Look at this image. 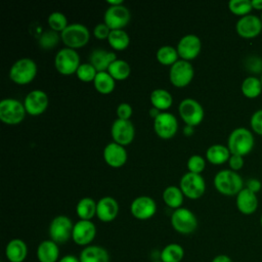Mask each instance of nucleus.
I'll return each instance as SVG.
<instances>
[{
    "instance_id": "nucleus-1",
    "label": "nucleus",
    "mask_w": 262,
    "mask_h": 262,
    "mask_svg": "<svg viewBox=\"0 0 262 262\" xmlns=\"http://www.w3.org/2000/svg\"><path fill=\"white\" fill-rule=\"evenodd\" d=\"M215 188L222 194L234 195L244 188L242 176L231 169H223L214 176Z\"/></svg>"
},
{
    "instance_id": "nucleus-2",
    "label": "nucleus",
    "mask_w": 262,
    "mask_h": 262,
    "mask_svg": "<svg viewBox=\"0 0 262 262\" xmlns=\"http://www.w3.org/2000/svg\"><path fill=\"white\" fill-rule=\"evenodd\" d=\"M254 143L255 141L252 132L245 127L233 129L227 139V147L230 154L241 157L248 155L253 149Z\"/></svg>"
},
{
    "instance_id": "nucleus-3",
    "label": "nucleus",
    "mask_w": 262,
    "mask_h": 262,
    "mask_svg": "<svg viewBox=\"0 0 262 262\" xmlns=\"http://www.w3.org/2000/svg\"><path fill=\"white\" fill-rule=\"evenodd\" d=\"M37 74V64L30 57H21L15 60L10 70L9 78L16 84H28L30 83Z\"/></svg>"
},
{
    "instance_id": "nucleus-4",
    "label": "nucleus",
    "mask_w": 262,
    "mask_h": 262,
    "mask_svg": "<svg viewBox=\"0 0 262 262\" xmlns=\"http://www.w3.org/2000/svg\"><path fill=\"white\" fill-rule=\"evenodd\" d=\"M25 104L15 98H3L0 101V120L5 124L15 125L20 123L26 116Z\"/></svg>"
},
{
    "instance_id": "nucleus-5",
    "label": "nucleus",
    "mask_w": 262,
    "mask_h": 262,
    "mask_svg": "<svg viewBox=\"0 0 262 262\" xmlns=\"http://www.w3.org/2000/svg\"><path fill=\"white\" fill-rule=\"evenodd\" d=\"M90 38L88 28L80 23L69 24L60 33V39L70 48H78L84 46Z\"/></svg>"
},
{
    "instance_id": "nucleus-6",
    "label": "nucleus",
    "mask_w": 262,
    "mask_h": 262,
    "mask_svg": "<svg viewBox=\"0 0 262 262\" xmlns=\"http://www.w3.org/2000/svg\"><path fill=\"white\" fill-rule=\"evenodd\" d=\"M171 225L181 234H190L198 228V219L189 209L180 207L172 213Z\"/></svg>"
},
{
    "instance_id": "nucleus-7",
    "label": "nucleus",
    "mask_w": 262,
    "mask_h": 262,
    "mask_svg": "<svg viewBox=\"0 0 262 262\" xmlns=\"http://www.w3.org/2000/svg\"><path fill=\"white\" fill-rule=\"evenodd\" d=\"M74 224L72 220L66 215L55 216L48 227L50 239L58 244H64L72 238Z\"/></svg>"
},
{
    "instance_id": "nucleus-8",
    "label": "nucleus",
    "mask_w": 262,
    "mask_h": 262,
    "mask_svg": "<svg viewBox=\"0 0 262 262\" xmlns=\"http://www.w3.org/2000/svg\"><path fill=\"white\" fill-rule=\"evenodd\" d=\"M80 64L79 53L74 48H61L55 54L54 66L62 75H71L76 73Z\"/></svg>"
},
{
    "instance_id": "nucleus-9",
    "label": "nucleus",
    "mask_w": 262,
    "mask_h": 262,
    "mask_svg": "<svg viewBox=\"0 0 262 262\" xmlns=\"http://www.w3.org/2000/svg\"><path fill=\"white\" fill-rule=\"evenodd\" d=\"M178 112L185 124L192 127L199 125L205 116L202 104L191 97L183 98L180 101L178 105Z\"/></svg>"
},
{
    "instance_id": "nucleus-10",
    "label": "nucleus",
    "mask_w": 262,
    "mask_h": 262,
    "mask_svg": "<svg viewBox=\"0 0 262 262\" xmlns=\"http://www.w3.org/2000/svg\"><path fill=\"white\" fill-rule=\"evenodd\" d=\"M179 187L184 195L189 199L201 198L206 190V182L201 174L186 172L182 175L179 181Z\"/></svg>"
},
{
    "instance_id": "nucleus-11",
    "label": "nucleus",
    "mask_w": 262,
    "mask_h": 262,
    "mask_svg": "<svg viewBox=\"0 0 262 262\" xmlns=\"http://www.w3.org/2000/svg\"><path fill=\"white\" fill-rule=\"evenodd\" d=\"M193 74L194 70L190 61L180 58L170 67L169 79L173 85L183 87L190 83L193 78Z\"/></svg>"
},
{
    "instance_id": "nucleus-12",
    "label": "nucleus",
    "mask_w": 262,
    "mask_h": 262,
    "mask_svg": "<svg viewBox=\"0 0 262 262\" xmlns=\"http://www.w3.org/2000/svg\"><path fill=\"white\" fill-rule=\"evenodd\" d=\"M130 18V11L125 5H110L104 12L103 23L106 24L111 30L123 29L127 26Z\"/></svg>"
},
{
    "instance_id": "nucleus-13",
    "label": "nucleus",
    "mask_w": 262,
    "mask_h": 262,
    "mask_svg": "<svg viewBox=\"0 0 262 262\" xmlns=\"http://www.w3.org/2000/svg\"><path fill=\"white\" fill-rule=\"evenodd\" d=\"M96 235V226L91 220L80 219L74 224L72 239L78 246L87 247L91 245Z\"/></svg>"
},
{
    "instance_id": "nucleus-14",
    "label": "nucleus",
    "mask_w": 262,
    "mask_h": 262,
    "mask_svg": "<svg viewBox=\"0 0 262 262\" xmlns=\"http://www.w3.org/2000/svg\"><path fill=\"white\" fill-rule=\"evenodd\" d=\"M111 134L115 142L126 145L132 142L135 135V128L130 120L118 118L112 124Z\"/></svg>"
},
{
    "instance_id": "nucleus-15",
    "label": "nucleus",
    "mask_w": 262,
    "mask_h": 262,
    "mask_svg": "<svg viewBox=\"0 0 262 262\" xmlns=\"http://www.w3.org/2000/svg\"><path fill=\"white\" fill-rule=\"evenodd\" d=\"M154 129L160 137L168 139L174 136L178 129L177 118L172 113L162 112L154 119Z\"/></svg>"
},
{
    "instance_id": "nucleus-16",
    "label": "nucleus",
    "mask_w": 262,
    "mask_h": 262,
    "mask_svg": "<svg viewBox=\"0 0 262 262\" xmlns=\"http://www.w3.org/2000/svg\"><path fill=\"white\" fill-rule=\"evenodd\" d=\"M130 211L131 214L139 220L149 219L157 212V204L155 200L148 195H139L132 201Z\"/></svg>"
},
{
    "instance_id": "nucleus-17",
    "label": "nucleus",
    "mask_w": 262,
    "mask_h": 262,
    "mask_svg": "<svg viewBox=\"0 0 262 262\" xmlns=\"http://www.w3.org/2000/svg\"><path fill=\"white\" fill-rule=\"evenodd\" d=\"M176 48L182 59L190 60L199 55L202 48V42L196 35L186 34L180 38Z\"/></svg>"
},
{
    "instance_id": "nucleus-18",
    "label": "nucleus",
    "mask_w": 262,
    "mask_h": 262,
    "mask_svg": "<svg viewBox=\"0 0 262 262\" xmlns=\"http://www.w3.org/2000/svg\"><path fill=\"white\" fill-rule=\"evenodd\" d=\"M235 30L236 33L243 38H255L262 31V21L257 15L248 14L238 18L235 25Z\"/></svg>"
},
{
    "instance_id": "nucleus-19",
    "label": "nucleus",
    "mask_w": 262,
    "mask_h": 262,
    "mask_svg": "<svg viewBox=\"0 0 262 262\" xmlns=\"http://www.w3.org/2000/svg\"><path fill=\"white\" fill-rule=\"evenodd\" d=\"M48 102L49 99L47 93L41 89H35L26 95L24 104L28 114L38 116L47 108Z\"/></svg>"
},
{
    "instance_id": "nucleus-20",
    "label": "nucleus",
    "mask_w": 262,
    "mask_h": 262,
    "mask_svg": "<svg viewBox=\"0 0 262 262\" xmlns=\"http://www.w3.org/2000/svg\"><path fill=\"white\" fill-rule=\"evenodd\" d=\"M103 159L110 166L119 168L127 161V150L124 145L115 141L107 143L103 148Z\"/></svg>"
},
{
    "instance_id": "nucleus-21",
    "label": "nucleus",
    "mask_w": 262,
    "mask_h": 262,
    "mask_svg": "<svg viewBox=\"0 0 262 262\" xmlns=\"http://www.w3.org/2000/svg\"><path fill=\"white\" fill-rule=\"evenodd\" d=\"M119 213L118 202L110 195L102 196L96 204V216L102 222L113 221Z\"/></svg>"
},
{
    "instance_id": "nucleus-22",
    "label": "nucleus",
    "mask_w": 262,
    "mask_h": 262,
    "mask_svg": "<svg viewBox=\"0 0 262 262\" xmlns=\"http://www.w3.org/2000/svg\"><path fill=\"white\" fill-rule=\"evenodd\" d=\"M235 204L242 214L251 215L258 209V198L255 192L245 187L236 194Z\"/></svg>"
},
{
    "instance_id": "nucleus-23",
    "label": "nucleus",
    "mask_w": 262,
    "mask_h": 262,
    "mask_svg": "<svg viewBox=\"0 0 262 262\" xmlns=\"http://www.w3.org/2000/svg\"><path fill=\"white\" fill-rule=\"evenodd\" d=\"M117 59L114 51L105 50L103 48H95L89 55V62L96 69L97 72L107 71L113 61Z\"/></svg>"
},
{
    "instance_id": "nucleus-24",
    "label": "nucleus",
    "mask_w": 262,
    "mask_h": 262,
    "mask_svg": "<svg viewBox=\"0 0 262 262\" xmlns=\"http://www.w3.org/2000/svg\"><path fill=\"white\" fill-rule=\"evenodd\" d=\"M28 256V246L20 238L10 239L5 247V257L9 262H24Z\"/></svg>"
},
{
    "instance_id": "nucleus-25",
    "label": "nucleus",
    "mask_w": 262,
    "mask_h": 262,
    "mask_svg": "<svg viewBox=\"0 0 262 262\" xmlns=\"http://www.w3.org/2000/svg\"><path fill=\"white\" fill-rule=\"evenodd\" d=\"M36 256L39 262H58L60 259L58 245L51 239L42 241L37 247Z\"/></svg>"
},
{
    "instance_id": "nucleus-26",
    "label": "nucleus",
    "mask_w": 262,
    "mask_h": 262,
    "mask_svg": "<svg viewBox=\"0 0 262 262\" xmlns=\"http://www.w3.org/2000/svg\"><path fill=\"white\" fill-rule=\"evenodd\" d=\"M79 259L80 262H110V254L101 246L89 245L81 251Z\"/></svg>"
},
{
    "instance_id": "nucleus-27",
    "label": "nucleus",
    "mask_w": 262,
    "mask_h": 262,
    "mask_svg": "<svg viewBox=\"0 0 262 262\" xmlns=\"http://www.w3.org/2000/svg\"><path fill=\"white\" fill-rule=\"evenodd\" d=\"M231 154L227 146L223 144H212L206 150L207 160L214 165H221L229 160Z\"/></svg>"
},
{
    "instance_id": "nucleus-28",
    "label": "nucleus",
    "mask_w": 262,
    "mask_h": 262,
    "mask_svg": "<svg viewBox=\"0 0 262 262\" xmlns=\"http://www.w3.org/2000/svg\"><path fill=\"white\" fill-rule=\"evenodd\" d=\"M150 101L152 106L159 108L160 111H165L169 108L173 102L172 94L163 88H157L150 93Z\"/></svg>"
},
{
    "instance_id": "nucleus-29",
    "label": "nucleus",
    "mask_w": 262,
    "mask_h": 262,
    "mask_svg": "<svg viewBox=\"0 0 262 262\" xmlns=\"http://www.w3.org/2000/svg\"><path fill=\"white\" fill-rule=\"evenodd\" d=\"M183 192L176 185H169L163 191V200L165 204L173 209H178L183 203Z\"/></svg>"
},
{
    "instance_id": "nucleus-30",
    "label": "nucleus",
    "mask_w": 262,
    "mask_h": 262,
    "mask_svg": "<svg viewBox=\"0 0 262 262\" xmlns=\"http://www.w3.org/2000/svg\"><path fill=\"white\" fill-rule=\"evenodd\" d=\"M184 257V249L176 243H172L164 247L160 253L162 262H181Z\"/></svg>"
},
{
    "instance_id": "nucleus-31",
    "label": "nucleus",
    "mask_w": 262,
    "mask_h": 262,
    "mask_svg": "<svg viewBox=\"0 0 262 262\" xmlns=\"http://www.w3.org/2000/svg\"><path fill=\"white\" fill-rule=\"evenodd\" d=\"M96 204L97 203L89 196L82 198L76 206L78 217L82 220H91V218L96 215Z\"/></svg>"
},
{
    "instance_id": "nucleus-32",
    "label": "nucleus",
    "mask_w": 262,
    "mask_h": 262,
    "mask_svg": "<svg viewBox=\"0 0 262 262\" xmlns=\"http://www.w3.org/2000/svg\"><path fill=\"white\" fill-rule=\"evenodd\" d=\"M93 83H94L95 89L102 94L111 93L116 86L115 79L112 77V75L107 71L97 72Z\"/></svg>"
},
{
    "instance_id": "nucleus-33",
    "label": "nucleus",
    "mask_w": 262,
    "mask_h": 262,
    "mask_svg": "<svg viewBox=\"0 0 262 262\" xmlns=\"http://www.w3.org/2000/svg\"><path fill=\"white\" fill-rule=\"evenodd\" d=\"M242 93L248 98H256L262 92V83L261 80L255 76L247 77L242 82Z\"/></svg>"
},
{
    "instance_id": "nucleus-34",
    "label": "nucleus",
    "mask_w": 262,
    "mask_h": 262,
    "mask_svg": "<svg viewBox=\"0 0 262 262\" xmlns=\"http://www.w3.org/2000/svg\"><path fill=\"white\" fill-rule=\"evenodd\" d=\"M107 40L110 45L116 50H124L130 43V37L124 29L111 30Z\"/></svg>"
},
{
    "instance_id": "nucleus-35",
    "label": "nucleus",
    "mask_w": 262,
    "mask_h": 262,
    "mask_svg": "<svg viewBox=\"0 0 262 262\" xmlns=\"http://www.w3.org/2000/svg\"><path fill=\"white\" fill-rule=\"evenodd\" d=\"M107 72L112 75V77L115 80H124L130 75L131 68L126 60L117 58L115 61L111 63V66L107 69Z\"/></svg>"
},
{
    "instance_id": "nucleus-36",
    "label": "nucleus",
    "mask_w": 262,
    "mask_h": 262,
    "mask_svg": "<svg viewBox=\"0 0 262 262\" xmlns=\"http://www.w3.org/2000/svg\"><path fill=\"white\" fill-rule=\"evenodd\" d=\"M157 58L163 64H173L178 60V51L177 48L171 45H163L157 50Z\"/></svg>"
},
{
    "instance_id": "nucleus-37",
    "label": "nucleus",
    "mask_w": 262,
    "mask_h": 262,
    "mask_svg": "<svg viewBox=\"0 0 262 262\" xmlns=\"http://www.w3.org/2000/svg\"><path fill=\"white\" fill-rule=\"evenodd\" d=\"M47 21H48V25L51 28V30L56 31V32H60V33L69 25L66 14L60 12V11H53V12H51L48 15Z\"/></svg>"
},
{
    "instance_id": "nucleus-38",
    "label": "nucleus",
    "mask_w": 262,
    "mask_h": 262,
    "mask_svg": "<svg viewBox=\"0 0 262 262\" xmlns=\"http://www.w3.org/2000/svg\"><path fill=\"white\" fill-rule=\"evenodd\" d=\"M228 8L233 14L241 15V17L250 14L253 9L250 0H230L228 2Z\"/></svg>"
},
{
    "instance_id": "nucleus-39",
    "label": "nucleus",
    "mask_w": 262,
    "mask_h": 262,
    "mask_svg": "<svg viewBox=\"0 0 262 262\" xmlns=\"http://www.w3.org/2000/svg\"><path fill=\"white\" fill-rule=\"evenodd\" d=\"M60 36L56 31L46 30L39 37V45L44 49L53 48L59 41Z\"/></svg>"
},
{
    "instance_id": "nucleus-40",
    "label": "nucleus",
    "mask_w": 262,
    "mask_h": 262,
    "mask_svg": "<svg viewBox=\"0 0 262 262\" xmlns=\"http://www.w3.org/2000/svg\"><path fill=\"white\" fill-rule=\"evenodd\" d=\"M76 74L80 80L84 82H90L94 81L97 71L90 62H83L77 69Z\"/></svg>"
},
{
    "instance_id": "nucleus-41",
    "label": "nucleus",
    "mask_w": 262,
    "mask_h": 262,
    "mask_svg": "<svg viewBox=\"0 0 262 262\" xmlns=\"http://www.w3.org/2000/svg\"><path fill=\"white\" fill-rule=\"evenodd\" d=\"M206 167L205 159L200 155H192L187 160V168L189 172L201 174Z\"/></svg>"
},
{
    "instance_id": "nucleus-42",
    "label": "nucleus",
    "mask_w": 262,
    "mask_h": 262,
    "mask_svg": "<svg viewBox=\"0 0 262 262\" xmlns=\"http://www.w3.org/2000/svg\"><path fill=\"white\" fill-rule=\"evenodd\" d=\"M250 125L255 133L262 135V108L256 111L252 115L250 119Z\"/></svg>"
},
{
    "instance_id": "nucleus-43",
    "label": "nucleus",
    "mask_w": 262,
    "mask_h": 262,
    "mask_svg": "<svg viewBox=\"0 0 262 262\" xmlns=\"http://www.w3.org/2000/svg\"><path fill=\"white\" fill-rule=\"evenodd\" d=\"M132 112H133L132 106L128 102H121L117 107V115L119 119L129 120L132 115Z\"/></svg>"
},
{
    "instance_id": "nucleus-44",
    "label": "nucleus",
    "mask_w": 262,
    "mask_h": 262,
    "mask_svg": "<svg viewBox=\"0 0 262 262\" xmlns=\"http://www.w3.org/2000/svg\"><path fill=\"white\" fill-rule=\"evenodd\" d=\"M111 33V29L108 28V26L104 23H99L97 24L94 29H93V34L96 38L98 39H104L107 38L108 35Z\"/></svg>"
},
{
    "instance_id": "nucleus-45",
    "label": "nucleus",
    "mask_w": 262,
    "mask_h": 262,
    "mask_svg": "<svg viewBox=\"0 0 262 262\" xmlns=\"http://www.w3.org/2000/svg\"><path fill=\"white\" fill-rule=\"evenodd\" d=\"M228 164L231 170L233 171H237L239 169L243 168L244 166V158L237 155H231L229 160H228Z\"/></svg>"
},
{
    "instance_id": "nucleus-46",
    "label": "nucleus",
    "mask_w": 262,
    "mask_h": 262,
    "mask_svg": "<svg viewBox=\"0 0 262 262\" xmlns=\"http://www.w3.org/2000/svg\"><path fill=\"white\" fill-rule=\"evenodd\" d=\"M248 189H250L251 191H253V192H258L260 189H261V187H262V184H261V182L258 180V179H256V178H251V179H249L248 181H247V186H246Z\"/></svg>"
},
{
    "instance_id": "nucleus-47",
    "label": "nucleus",
    "mask_w": 262,
    "mask_h": 262,
    "mask_svg": "<svg viewBox=\"0 0 262 262\" xmlns=\"http://www.w3.org/2000/svg\"><path fill=\"white\" fill-rule=\"evenodd\" d=\"M211 262H233V261L229 256H227L225 254H219V255L215 256Z\"/></svg>"
},
{
    "instance_id": "nucleus-48",
    "label": "nucleus",
    "mask_w": 262,
    "mask_h": 262,
    "mask_svg": "<svg viewBox=\"0 0 262 262\" xmlns=\"http://www.w3.org/2000/svg\"><path fill=\"white\" fill-rule=\"evenodd\" d=\"M58 262H80V259L79 257H76L74 255H66L63 257H61Z\"/></svg>"
},
{
    "instance_id": "nucleus-49",
    "label": "nucleus",
    "mask_w": 262,
    "mask_h": 262,
    "mask_svg": "<svg viewBox=\"0 0 262 262\" xmlns=\"http://www.w3.org/2000/svg\"><path fill=\"white\" fill-rule=\"evenodd\" d=\"M253 9L262 11V0H251Z\"/></svg>"
},
{
    "instance_id": "nucleus-50",
    "label": "nucleus",
    "mask_w": 262,
    "mask_h": 262,
    "mask_svg": "<svg viewBox=\"0 0 262 262\" xmlns=\"http://www.w3.org/2000/svg\"><path fill=\"white\" fill-rule=\"evenodd\" d=\"M162 112L159 110V108H157V107H155V106H152L150 110H149V115L155 119L156 117H158L160 114H161Z\"/></svg>"
},
{
    "instance_id": "nucleus-51",
    "label": "nucleus",
    "mask_w": 262,
    "mask_h": 262,
    "mask_svg": "<svg viewBox=\"0 0 262 262\" xmlns=\"http://www.w3.org/2000/svg\"><path fill=\"white\" fill-rule=\"evenodd\" d=\"M106 2L111 5H121V4H123V0H107Z\"/></svg>"
},
{
    "instance_id": "nucleus-52",
    "label": "nucleus",
    "mask_w": 262,
    "mask_h": 262,
    "mask_svg": "<svg viewBox=\"0 0 262 262\" xmlns=\"http://www.w3.org/2000/svg\"><path fill=\"white\" fill-rule=\"evenodd\" d=\"M191 131H192V126H188V125H186L185 126V128H184V133L185 134H190L191 133Z\"/></svg>"
},
{
    "instance_id": "nucleus-53",
    "label": "nucleus",
    "mask_w": 262,
    "mask_h": 262,
    "mask_svg": "<svg viewBox=\"0 0 262 262\" xmlns=\"http://www.w3.org/2000/svg\"><path fill=\"white\" fill-rule=\"evenodd\" d=\"M260 224H261V227H262V215H261V217H260Z\"/></svg>"
},
{
    "instance_id": "nucleus-54",
    "label": "nucleus",
    "mask_w": 262,
    "mask_h": 262,
    "mask_svg": "<svg viewBox=\"0 0 262 262\" xmlns=\"http://www.w3.org/2000/svg\"><path fill=\"white\" fill-rule=\"evenodd\" d=\"M152 262H162L161 260H157V261H152Z\"/></svg>"
},
{
    "instance_id": "nucleus-55",
    "label": "nucleus",
    "mask_w": 262,
    "mask_h": 262,
    "mask_svg": "<svg viewBox=\"0 0 262 262\" xmlns=\"http://www.w3.org/2000/svg\"><path fill=\"white\" fill-rule=\"evenodd\" d=\"M260 19H261V21H262V12H261V16H260Z\"/></svg>"
},
{
    "instance_id": "nucleus-56",
    "label": "nucleus",
    "mask_w": 262,
    "mask_h": 262,
    "mask_svg": "<svg viewBox=\"0 0 262 262\" xmlns=\"http://www.w3.org/2000/svg\"><path fill=\"white\" fill-rule=\"evenodd\" d=\"M260 80H261V83H262V75H261V78H260Z\"/></svg>"
}]
</instances>
